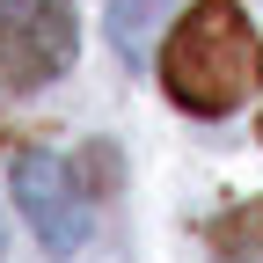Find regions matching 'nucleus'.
Segmentation results:
<instances>
[{"label":"nucleus","mask_w":263,"mask_h":263,"mask_svg":"<svg viewBox=\"0 0 263 263\" xmlns=\"http://www.w3.org/2000/svg\"><path fill=\"white\" fill-rule=\"evenodd\" d=\"M256 81V29L241 0H197L161 51V88L190 117H227Z\"/></svg>","instance_id":"obj_1"},{"label":"nucleus","mask_w":263,"mask_h":263,"mask_svg":"<svg viewBox=\"0 0 263 263\" xmlns=\"http://www.w3.org/2000/svg\"><path fill=\"white\" fill-rule=\"evenodd\" d=\"M81 51L73 0H0V73L15 88L59 81Z\"/></svg>","instance_id":"obj_2"},{"label":"nucleus","mask_w":263,"mask_h":263,"mask_svg":"<svg viewBox=\"0 0 263 263\" xmlns=\"http://www.w3.org/2000/svg\"><path fill=\"white\" fill-rule=\"evenodd\" d=\"M8 183H15V205L29 219V234H37L51 256H73L88 241V190H81V176L66 168L59 154H15Z\"/></svg>","instance_id":"obj_3"},{"label":"nucleus","mask_w":263,"mask_h":263,"mask_svg":"<svg viewBox=\"0 0 263 263\" xmlns=\"http://www.w3.org/2000/svg\"><path fill=\"white\" fill-rule=\"evenodd\" d=\"M168 8L176 0H110V44L139 66L154 51V37H161V22H168Z\"/></svg>","instance_id":"obj_4"},{"label":"nucleus","mask_w":263,"mask_h":263,"mask_svg":"<svg viewBox=\"0 0 263 263\" xmlns=\"http://www.w3.org/2000/svg\"><path fill=\"white\" fill-rule=\"evenodd\" d=\"M212 249H227V256H263V197L212 219Z\"/></svg>","instance_id":"obj_5"},{"label":"nucleus","mask_w":263,"mask_h":263,"mask_svg":"<svg viewBox=\"0 0 263 263\" xmlns=\"http://www.w3.org/2000/svg\"><path fill=\"white\" fill-rule=\"evenodd\" d=\"M0 249H8V241H0Z\"/></svg>","instance_id":"obj_6"}]
</instances>
